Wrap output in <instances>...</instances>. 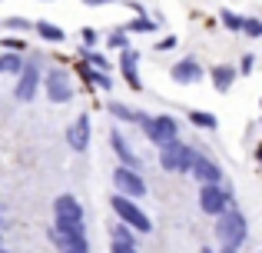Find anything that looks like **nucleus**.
<instances>
[{"label":"nucleus","instance_id":"obj_1","mask_svg":"<svg viewBox=\"0 0 262 253\" xmlns=\"http://www.w3.org/2000/svg\"><path fill=\"white\" fill-rule=\"evenodd\" d=\"M216 240L223 243V250H239L246 240V217L236 207H229L216 220Z\"/></svg>","mask_w":262,"mask_h":253},{"label":"nucleus","instance_id":"obj_2","mask_svg":"<svg viewBox=\"0 0 262 253\" xmlns=\"http://www.w3.org/2000/svg\"><path fill=\"white\" fill-rule=\"evenodd\" d=\"M110 207H113L116 217H120V223H126V227L136 230V233H149V230H153V220H149V217L140 210V203L129 200V197L113 193V197H110Z\"/></svg>","mask_w":262,"mask_h":253},{"label":"nucleus","instance_id":"obj_3","mask_svg":"<svg viewBox=\"0 0 262 253\" xmlns=\"http://www.w3.org/2000/svg\"><path fill=\"white\" fill-rule=\"evenodd\" d=\"M196 153L199 150L186 147L183 140H173V143H166V147H160V167L169 170V173H189Z\"/></svg>","mask_w":262,"mask_h":253},{"label":"nucleus","instance_id":"obj_4","mask_svg":"<svg viewBox=\"0 0 262 253\" xmlns=\"http://www.w3.org/2000/svg\"><path fill=\"white\" fill-rule=\"evenodd\" d=\"M229 207H236V203H232V193H229V190H223L219 183H209V187L199 190V210H203V213H209V217H216V220H219Z\"/></svg>","mask_w":262,"mask_h":253},{"label":"nucleus","instance_id":"obj_5","mask_svg":"<svg viewBox=\"0 0 262 253\" xmlns=\"http://www.w3.org/2000/svg\"><path fill=\"white\" fill-rule=\"evenodd\" d=\"M43 90H47V97H50L53 104H70V100H73V80H70V73H67L63 67L47 70Z\"/></svg>","mask_w":262,"mask_h":253},{"label":"nucleus","instance_id":"obj_6","mask_svg":"<svg viewBox=\"0 0 262 253\" xmlns=\"http://www.w3.org/2000/svg\"><path fill=\"white\" fill-rule=\"evenodd\" d=\"M113 183H116V190H120L123 197H129V200H140V197H146V180L140 177V170L116 167V170H113Z\"/></svg>","mask_w":262,"mask_h":253},{"label":"nucleus","instance_id":"obj_7","mask_svg":"<svg viewBox=\"0 0 262 253\" xmlns=\"http://www.w3.org/2000/svg\"><path fill=\"white\" fill-rule=\"evenodd\" d=\"M53 220L63 223V227H83V207L77 203V197L60 193L53 200Z\"/></svg>","mask_w":262,"mask_h":253},{"label":"nucleus","instance_id":"obj_8","mask_svg":"<svg viewBox=\"0 0 262 253\" xmlns=\"http://www.w3.org/2000/svg\"><path fill=\"white\" fill-rule=\"evenodd\" d=\"M40 84H43V77H40V67H37V64H27L24 70H20V77H17V87H13V97H17L20 104H30V100L37 97Z\"/></svg>","mask_w":262,"mask_h":253},{"label":"nucleus","instance_id":"obj_9","mask_svg":"<svg viewBox=\"0 0 262 253\" xmlns=\"http://www.w3.org/2000/svg\"><path fill=\"white\" fill-rule=\"evenodd\" d=\"M50 240L57 243L63 253H70V250H86V233H83V227H63V223H53Z\"/></svg>","mask_w":262,"mask_h":253},{"label":"nucleus","instance_id":"obj_10","mask_svg":"<svg viewBox=\"0 0 262 253\" xmlns=\"http://www.w3.org/2000/svg\"><path fill=\"white\" fill-rule=\"evenodd\" d=\"M146 137L156 143V147H166V143L179 140V124H176V117H169V113H160V117H153V130H149Z\"/></svg>","mask_w":262,"mask_h":253},{"label":"nucleus","instance_id":"obj_11","mask_svg":"<svg viewBox=\"0 0 262 253\" xmlns=\"http://www.w3.org/2000/svg\"><path fill=\"white\" fill-rule=\"evenodd\" d=\"M110 147H113V153L120 157V167H129V170H143V160L136 157V150L126 143V137L120 133V130H110Z\"/></svg>","mask_w":262,"mask_h":253},{"label":"nucleus","instance_id":"obj_12","mask_svg":"<svg viewBox=\"0 0 262 253\" xmlns=\"http://www.w3.org/2000/svg\"><path fill=\"white\" fill-rule=\"evenodd\" d=\"M192 177H196L203 187H209V183H219L223 180V167H219L216 160H209L206 153H196V160H192V170H189Z\"/></svg>","mask_w":262,"mask_h":253},{"label":"nucleus","instance_id":"obj_13","mask_svg":"<svg viewBox=\"0 0 262 253\" xmlns=\"http://www.w3.org/2000/svg\"><path fill=\"white\" fill-rule=\"evenodd\" d=\"M67 143H70V150H77V153H83L90 147V117L86 113H80V117L67 127Z\"/></svg>","mask_w":262,"mask_h":253},{"label":"nucleus","instance_id":"obj_14","mask_svg":"<svg viewBox=\"0 0 262 253\" xmlns=\"http://www.w3.org/2000/svg\"><path fill=\"white\" fill-rule=\"evenodd\" d=\"M140 53L129 47V50H123L120 53V70H123V77H126V84H129V90H143V80H140Z\"/></svg>","mask_w":262,"mask_h":253},{"label":"nucleus","instance_id":"obj_15","mask_svg":"<svg viewBox=\"0 0 262 253\" xmlns=\"http://www.w3.org/2000/svg\"><path fill=\"white\" fill-rule=\"evenodd\" d=\"M169 77H173L176 84H183V87L186 84H199V80H203V67H199L192 57H183L173 70H169Z\"/></svg>","mask_w":262,"mask_h":253},{"label":"nucleus","instance_id":"obj_16","mask_svg":"<svg viewBox=\"0 0 262 253\" xmlns=\"http://www.w3.org/2000/svg\"><path fill=\"white\" fill-rule=\"evenodd\" d=\"M236 67H226V64H219V67H212V87H216L219 93H226L232 84H236Z\"/></svg>","mask_w":262,"mask_h":253},{"label":"nucleus","instance_id":"obj_17","mask_svg":"<svg viewBox=\"0 0 262 253\" xmlns=\"http://www.w3.org/2000/svg\"><path fill=\"white\" fill-rule=\"evenodd\" d=\"M80 73H83V80H90L93 87H100V90H113V77L103 70H96V67L90 64H80Z\"/></svg>","mask_w":262,"mask_h":253},{"label":"nucleus","instance_id":"obj_18","mask_svg":"<svg viewBox=\"0 0 262 253\" xmlns=\"http://www.w3.org/2000/svg\"><path fill=\"white\" fill-rule=\"evenodd\" d=\"M24 53H0V73H20V70H24Z\"/></svg>","mask_w":262,"mask_h":253},{"label":"nucleus","instance_id":"obj_19","mask_svg":"<svg viewBox=\"0 0 262 253\" xmlns=\"http://www.w3.org/2000/svg\"><path fill=\"white\" fill-rule=\"evenodd\" d=\"M37 33H40V37L47 40V44H63V40H67V33L60 30V27L47 24V20H40V24H37Z\"/></svg>","mask_w":262,"mask_h":253},{"label":"nucleus","instance_id":"obj_20","mask_svg":"<svg viewBox=\"0 0 262 253\" xmlns=\"http://www.w3.org/2000/svg\"><path fill=\"white\" fill-rule=\"evenodd\" d=\"M189 124H196V127H203V130H216L219 120L212 117V113H206V110H189Z\"/></svg>","mask_w":262,"mask_h":253},{"label":"nucleus","instance_id":"obj_21","mask_svg":"<svg viewBox=\"0 0 262 253\" xmlns=\"http://www.w3.org/2000/svg\"><path fill=\"white\" fill-rule=\"evenodd\" d=\"M110 240H113V243H133V247H136V237H133V230H129L126 223H116V227L110 230Z\"/></svg>","mask_w":262,"mask_h":253},{"label":"nucleus","instance_id":"obj_22","mask_svg":"<svg viewBox=\"0 0 262 253\" xmlns=\"http://www.w3.org/2000/svg\"><path fill=\"white\" fill-rule=\"evenodd\" d=\"M219 20H223V27H226V30H236V33H243V24H246V17H239V13H232V10H219Z\"/></svg>","mask_w":262,"mask_h":253},{"label":"nucleus","instance_id":"obj_23","mask_svg":"<svg viewBox=\"0 0 262 253\" xmlns=\"http://www.w3.org/2000/svg\"><path fill=\"white\" fill-rule=\"evenodd\" d=\"M153 30H156V24L149 17H133L126 24V33H153Z\"/></svg>","mask_w":262,"mask_h":253},{"label":"nucleus","instance_id":"obj_24","mask_svg":"<svg viewBox=\"0 0 262 253\" xmlns=\"http://www.w3.org/2000/svg\"><path fill=\"white\" fill-rule=\"evenodd\" d=\"M106 110L113 113L116 120H129V124H133V117H136V110H129L126 104H120V100H110V104H106Z\"/></svg>","mask_w":262,"mask_h":253},{"label":"nucleus","instance_id":"obj_25","mask_svg":"<svg viewBox=\"0 0 262 253\" xmlns=\"http://www.w3.org/2000/svg\"><path fill=\"white\" fill-rule=\"evenodd\" d=\"M106 44L110 47H113V50H129V33L126 30H113V33H110V37H106Z\"/></svg>","mask_w":262,"mask_h":253},{"label":"nucleus","instance_id":"obj_26","mask_svg":"<svg viewBox=\"0 0 262 253\" xmlns=\"http://www.w3.org/2000/svg\"><path fill=\"white\" fill-rule=\"evenodd\" d=\"M83 64H90V67H96V70H103V73L110 70L106 57H103V53H96V50H83Z\"/></svg>","mask_w":262,"mask_h":253},{"label":"nucleus","instance_id":"obj_27","mask_svg":"<svg viewBox=\"0 0 262 253\" xmlns=\"http://www.w3.org/2000/svg\"><path fill=\"white\" fill-rule=\"evenodd\" d=\"M0 47H4V50L7 53H24V40H20V37H4V40H0Z\"/></svg>","mask_w":262,"mask_h":253},{"label":"nucleus","instance_id":"obj_28","mask_svg":"<svg viewBox=\"0 0 262 253\" xmlns=\"http://www.w3.org/2000/svg\"><path fill=\"white\" fill-rule=\"evenodd\" d=\"M243 33H246V37H262V20H256V17H246Z\"/></svg>","mask_w":262,"mask_h":253},{"label":"nucleus","instance_id":"obj_29","mask_svg":"<svg viewBox=\"0 0 262 253\" xmlns=\"http://www.w3.org/2000/svg\"><path fill=\"white\" fill-rule=\"evenodd\" d=\"M4 24L10 27V30H30V20H27V17H7Z\"/></svg>","mask_w":262,"mask_h":253},{"label":"nucleus","instance_id":"obj_30","mask_svg":"<svg viewBox=\"0 0 262 253\" xmlns=\"http://www.w3.org/2000/svg\"><path fill=\"white\" fill-rule=\"evenodd\" d=\"M80 40H83L86 50H90V47L96 44V30H93V27H83V30H80Z\"/></svg>","mask_w":262,"mask_h":253},{"label":"nucleus","instance_id":"obj_31","mask_svg":"<svg viewBox=\"0 0 262 253\" xmlns=\"http://www.w3.org/2000/svg\"><path fill=\"white\" fill-rule=\"evenodd\" d=\"M110 250H113V253H136L133 243H113V240H110Z\"/></svg>","mask_w":262,"mask_h":253},{"label":"nucleus","instance_id":"obj_32","mask_svg":"<svg viewBox=\"0 0 262 253\" xmlns=\"http://www.w3.org/2000/svg\"><path fill=\"white\" fill-rule=\"evenodd\" d=\"M176 44H179V40L173 37V33H169V37H163V40H160V44H156V50H173V47H176Z\"/></svg>","mask_w":262,"mask_h":253},{"label":"nucleus","instance_id":"obj_33","mask_svg":"<svg viewBox=\"0 0 262 253\" xmlns=\"http://www.w3.org/2000/svg\"><path fill=\"white\" fill-rule=\"evenodd\" d=\"M252 67H256V57H252V53H246L243 64H239V70H243V73H252Z\"/></svg>","mask_w":262,"mask_h":253},{"label":"nucleus","instance_id":"obj_34","mask_svg":"<svg viewBox=\"0 0 262 253\" xmlns=\"http://www.w3.org/2000/svg\"><path fill=\"white\" fill-rule=\"evenodd\" d=\"M86 7H103V4H120V0H83Z\"/></svg>","mask_w":262,"mask_h":253},{"label":"nucleus","instance_id":"obj_35","mask_svg":"<svg viewBox=\"0 0 262 253\" xmlns=\"http://www.w3.org/2000/svg\"><path fill=\"white\" fill-rule=\"evenodd\" d=\"M70 253H90V247H86V250H70Z\"/></svg>","mask_w":262,"mask_h":253},{"label":"nucleus","instance_id":"obj_36","mask_svg":"<svg viewBox=\"0 0 262 253\" xmlns=\"http://www.w3.org/2000/svg\"><path fill=\"white\" fill-rule=\"evenodd\" d=\"M256 157H259V163H262V147H259V153H256Z\"/></svg>","mask_w":262,"mask_h":253},{"label":"nucleus","instance_id":"obj_37","mask_svg":"<svg viewBox=\"0 0 262 253\" xmlns=\"http://www.w3.org/2000/svg\"><path fill=\"white\" fill-rule=\"evenodd\" d=\"M203 253H212V250H209V247H206V250H203Z\"/></svg>","mask_w":262,"mask_h":253},{"label":"nucleus","instance_id":"obj_38","mask_svg":"<svg viewBox=\"0 0 262 253\" xmlns=\"http://www.w3.org/2000/svg\"><path fill=\"white\" fill-rule=\"evenodd\" d=\"M223 253H236V250H223Z\"/></svg>","mask_w":262,"mask_h":253},{"label":"nucleus","instance_id":"obj_39","mask_svg":"<svg viewBox=\"0 0 262 253\" xmlns=\"http://www.w3.org/2000/svg\"><path fill=\"white\" fill-rule=\"evenodd\" d=\"M0 253H7V250H0Z\"/></svg>","mask_w":262,"mask_h":253}]
</instances>
